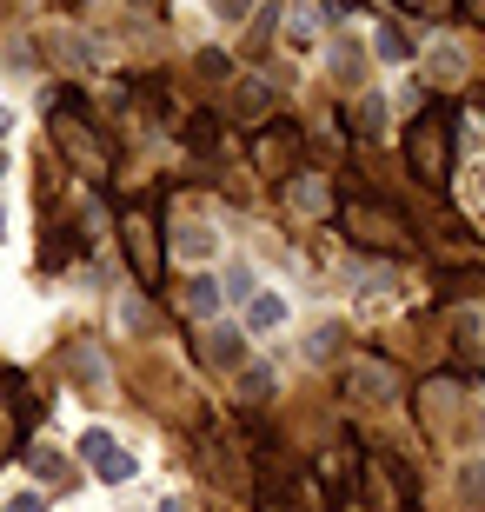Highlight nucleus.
Here are the masks:
<instances>
[{"instance_id":"11","label":"nucleus","mask_w":485,"mask_h":512,"mask_svg":"<svg viewBox=\"0 0 485 512\" xmlns=\"http://www.w3.org/2000/svg\"><path fill=\"white\" fill-rule=\"evenodd\" d=\"M246 7H253V0H220V14H246Z\"/></svg>"},{"instance_id":"10","label":"nucleus","mask_w":485,"mask_h":512,"mask_svg":"<svg viewBox=\"0 0 485 512\" xmlns=\"http://www.w3.org/2000/svg\"><path fill=\"white\" fill-rule=\"evenodd\" d=\"M459 486H466L472 506H485V466H466V473H459Z\"/></svg>"},{"instance_id":"6","label":"nucleus","mask_w":485,"mask_h":512,"mask_svg":"<svg viewBox=\"0 0 485 512\" xmlns=\"http://www.w3.org/2000/svg\"><path fill=\"white\" fill-rule=\"evenodd\" d=\"M373 47H379V60H406V54H412V40L399 34V27H379V34H373Z\"/></svg>"},{"instance_id":"7","label":"nucleus","mask_w":485,"mask_h":512,"mask_svg":"<svg viewBox=\"0 0 485 512\" xmlns=\"http://www.w3.org/2000/svg\"><path fill=\"white\" fill-rule=\"evenodd\" d=\"M459 67H466L459 47H432V80H459Z\"/></svg>"},{"instance_id":"12","label":"nucleus","mask_w":485,"mask_h":512,"mask_svg":"<svg viewBox=\"0 0 485 512\" xmlns=\"http://www.w3.org/2000/svg\"><path fill=\"white\" fill-rule=\"evenodd\" d=\"M7 127H14V120H7V107H0V133H7Z\"/></svg>"},{"instance_id":"13","label":"nucleus","mask_w":485,"mask_h":512,"mask_svg":"<svg viewBox=\"0 0 485 512\" xmlns=\"http://www.w3.org/2000/svg\"><path fill=\"white\" fill-rule=\"evenodd\" d=\"M0 240H7V207H0Z\"/></svg>"},{"instance_id":"5","label":"nucleus","mask_w":485,"mask_h":512,"mask_svg":"<svg viewBox=\"0 0 485 512\" xmlns=\"http://www.w3.org/2000/svg\"><path fill=\"white\" fill-rule=\"evenodd\" d=\"M213 306H220V286H213V280H200V273H193V280H187V313H200V320H206Z\"/></svg>"},{"instance_id":"15","label":"nucleus","mask_w":485,"mask_h":512,"mask_svg":"<svg viewBox=\"0 0 485 512\" xmlns=\"http://www.w3.org/2000/svg\"><path fill=\"white\" fill-rule=\"evenodd\" d=\"M0 173H7V160H0Z\"/></svg>"},{"instance_id":"8","label":"nucleus","mask_w":485,"mask_h":512,"mask_svg":"<svg viewBox=\"0 0 485 512\" xmlns=\"http://www.w3.org/2000/svg\"><path fill=\"white\" fill-rule=\"evenodd\" d=\"M180 253H187V260H206V253H213V233H206V227H187Z\"/></svg>"},{"instance_id":"14","label":"nucleus","mask_w":485,"mask_h":512,"mask_svg":"<svg viewBox=\"0 0 485 512\" xmlns=\"http://www.w3.org/2000/svg\"><path fill=\"white\" fill-rule=\"evenodd\" d=\"M160 512H180V506H173V499H167V506H160Z\"/></svg>"},{"instance_id":"3","label":"nucleus","mask_w":485,"mask_h":512,"mask_svg":"<svg viewBox=\"0 0 485 512\" xmlns=\"http://www.w3.org/2000/svg\"><path fill=\"white\" fill-rule=\"evenodd\" d=\"M273 326H286V300L280 293H253L246 300V333H273Z\"/></svg>"},{"instance_id":"9","label":"nucleus","mask_w":485,"mask_h":512,"mask_svg":"<svg viewBox=\"0 0 485 512\" xmlns=\"http://www.w3.org/2000/svg\"><path fill=\"white\" fill-rule=\"evenodd\" d=\"M0 512H47V493H34V486H20V493L7 499Z\"/></svg>"},{"instance_id":"1","label":"nucleus","mask_w":485,"mask_h":512,"mask_svg":"<svg viewBox=\"0 0 485 512\" xmlns=\"http://www.w3.org/2000/svg\"><path fill=\"white\" fill-rule=\"evenodd\" d=\"M80 459H87L107 486H127V479H133V453H120L113 433H100V426H94V433H80Z\"/></svg>"},{"instance_id":"4","label":"nucleus","mask_w":485,"mask_h":512,"mask_svg":"<svg viewBox=\"0 0 485 512\" xmlns=\"http://www.w3.org/2000/svg\"><path fill=\"white\" fill-rule=\"evenodd\" d=\"M253 293H260V286H253V266H246V260H233V266H226L220 300H253Z\"/></svg>"},{"instance_id":"2","label":"nucleus","mask_w":485,"mask_h":512,"mask_svg":"<svg viewBox=\"0 0 485 512\" xmlns=\"http://www.w3.org/2000/svg\"><path fill=\"white\" fill-rule=\"evenodd\" d=\"M353 393L359 399H392L399 380H392V366H379V360H353Z\"/></svg>"}]
</instances>
